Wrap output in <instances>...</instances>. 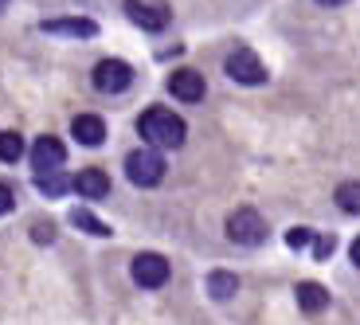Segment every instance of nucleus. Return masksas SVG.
I'll use <instances>...</instances> for the list:
<instances>
[{
    "label": "nucleus",
    "mask_w": 360,
    "mask_h": 325,
    "mask_svg": "<svg viewBox=\"0 0 360 325\" xmlns=\"http://www.w3.org/2000/svg\"><path fill=\"white\" fill-rule=\"evenodd\" d=\"M36 239H44V243H47V239H51V224H39L36 227Z\"/></svg>",
    "instance_id": "412c9836"
},
{
    "label": "nucleus",
    "mask_w": 360,
    "mask_h": 325,
    "mask_svg": "<svg viewBox=\"0 0 360 325\" xmlns=\"http://www.w3.org/2000/svg\"><path fill=\"white\" fill-rule=\"evenodd\" d=\"M356 192H360V189H356V184H352V181H349V184H341V189H337V204H341V208L349 212V216H356V208H360Z\"/></svg>",
    "instance_id": "f3484780"
},
{
    "label": "nucleus",
    "mask_w": 360,
    "mask_h": 325,
    "mask_svg": "<svg viewBox=\"0 0 360 325\" xmlns=\"http://www.w3.org/2000/svg\"><path fill=\"white\" fill-rule=\"evenodd\" d=\"M227 239L239 247H255L266 239V224H262V216L255 208H235L227 216Z\"/></svg>",
    "instance_id": "7ed1b4c3"
},
{
    "label": "nucleus",
    "mask_w": 360,
    "mask_h": 325,
    "mask_svg": "<svg viewBox=\"0 0 360 325\" xmlns=\"http://www.w3.org/2000/svg\"><path fill=\"white\" fill-rule=\"evenodd\" d=\"M126 16L145 32H161V27H169L172 8L169 0H126Z\"/></svg>",
    "instance_id": "20e7f679"
},
{
    "label": "nucleus",
    "mask_w": 360,
    "mask_h": 325,
    "mask_svg": "<svg viewBox=\"0 0 360 325\" xmlns=\"http://www.w3.org/2000/svg\"><path fill=\"white\" fill-rule=\"evenodd\" d=\"M44 32H51V36L90 39V36H98V24H94V20H44Z\"/></svg>",
    "instance_id": "f8f14e48"
},
{
    "label": "nucleus",
    "mask_w": 360,
    "mask_h": 325,
    "mask_svg": "<svg viewBox=\"0 0 360 325\" xmlns=\"http://www.w3.org/2000/svg\"><path fill=\"white\" fill-rule=\"evenodd\" d=\"M224 71L231 75L235 82H243V87H259V82H266V67H262V59L255 51H231Z\"/></svg>",
    "instance_id": "423d86ee"
},
{
    "label": "nucleus",
    "mask_w": 360,
    "mask_h": 325,
    "mask_svg": "<svg viewBox=\"0 0 360 325\" xmlns=\"http://www.w3.org/2000/svg\"><path fill=\"white\" fill-rule=\"evenodd\" d=\"M71 134H75L79 145H102L106 141V122H102L98 114H79L75 126H71Z\"/></svg>",
    "instance_id": "9d476101"
},
{
    "label": "nucleus",
    "mask_w": 360,
    "mask_h": 325,
    "mask_svg": "<svg viewBox=\"0 0 360 325\" xmlns=\"http://www.w3.org/2000/svg\"><path fill=\"white\" fill-rule=\"evenodd\" d=\"M207 290H212V298H231L235 290H239V279L227 271H212L207 274Z\"/></svg>",
    "instance_id": "4468645a"
},
{
    "label": "nucleus",
    "mask_w": 360,
    "mask_h": 325,
    "mask_svg": "<svg viewBox=\"0 0 360 325\" xmlns=\"http://www.w3.org/2000/svg\"><path fill=\"white\" fill-rule=\"evenodd\" d=\"M317 4H325V8H337V4H345V0H317Z\"/></svg>",
    "instance_id": "4be33fe9"
},
{
    "label": "nucleus",
    "mask_w": 360,
    "mask_h": 325,
    "mask_svg": "<svg viewBox=\"0 0 360 325\" xmlns=\"http://www.w3.org/2000/svg\"><path fill=\"white\" fill-rule=\"evenodd\" d=\"M24 157V137L16 129H4L0 134V161H20Z\"/></svg>",
    "instance_id": "2eb2a0df"
},
{
    "label": "nucleus",
    "mask_w": 360,
    "mask_h": 325,
    "mask_svg": "<svg viewBox=\"0 0 360 325\" xmlns=\"http://www.w3.org/2000/svg\"><path fill=\"white\" fill-rule=\"evenodd\" d=\"M39 189H44V192H51V196H63V189H67L63 169H59V172H39Z\"/></svg>",
    "instance_id": "a211bd4d"
},
{
    "label": "nucleus",
    "mask_w": 360,
    "mask_h": 325,
    "mask_svg": "<svg viewBox=\"0 0 360 325\" xmlns=\"http://www.w3.org/2000/svg\"><path fill=\"white\" fill-rule=\"evenodd\" d=\"M134 282L145 290H157L169 282V259H161V255H137L134 259Z\"/></svg>",
    "instance_id": "6e6552de"
},
{
    "label": "nucleus",
    "mask_w": 360,
    "mask_h": 325,
    "mask_svg": "<svg viewBox=\"0 0 360 325\" xmlns=\"http://www.w3.org/2000/svg\"><path fill=\"white\" fill-rule=\"evenodd\" d=\"M169 94L180 102H200L204 98V79H200V71H188V67L172 71L169 75Z\"/></svg>",
    "instance_id": "1a4fd4ad"
},
{
    "label": "nucleus",
    "mask_w": 360,
    "mask_h": 325,
    "mask_svg": "<svg viewBox=\"0 0 360 325\" xmlns=\"http://www.w3.org/2000/svg\"><path fill=\"white\" fill-rule=\"evenodd\" d=\"M4 8H8V0H0V12H4Z\"/></svg>",
    "instance_id": "5701e85b"
},
{
    "label": "nucleus",
    "mask_w": 360,
    "mask_h": 325,
    "mask_svg": "<svg viewBox=\"0 0 360 325\" xmlns=\"http://www.w3.org/2000/svg\"><path fill=\"white\" fill-rule=\"evenodd\" d=\"M134 82V67L122 63V59H102L98 67H94V87H98L102 94H122Z\"/></svg>",
    "instance_id": "39448f33"
},
{
    "label": "nucleus",
    "mask_w": 360,
    "mask_h": 325,
    "mask_svg": "<svg viewBox=\"0 0 360 325\" xmlns=\"http://www.w3.org/2000/svg\"><path fill=\"white\" fill-rule=\"evenodd\" d=\"M286 243L290 247H306V243H314V231H309V227H297V231L286 235Z\"/></svg>",
    "instance_id": "6ab92c4d"
},
{
    "label": "nucleus",
    "mask_w": 360,
    "mask_h": 325,
    "mask_svg": "<svg viewBox=\"0 0 360 325\" xmlns=\"http://www.w3.org/2000/svg\"><path fill=\"white\" fill-rule=\"evenodd\" d=\"M71 224H79L82 231H90V235H110V227L102 224L98 216H90L86 208H75V212H71Z\"/></svg>",
    "instance_id": "dca6fc26"
},
{
    "label": "nucleus",
    "mask_w": 360,
    "mask_h": 325,
    "mask_svg": "<svg viewBox=\"0 0 360 325\" xmlns=\"http://www.w3.org/2000/svg\"><path fill=\"white\" fill-rule=\"evenodd\" d=\"M63 161H67V149H63L59 137H39V141L32 145V169H36V177L39 172H59Z\"/></svg>",
    "instance_id": "0eeeda50"
},
{
    "label": "nucleus",
    "mask_w": 360,
    "mask_h": 325,
    "mask_svg": "<svg viewBox=\"0 0 360 325\" xmlns=\"http://www.w3.org/2000/svg\"><path fill=\"white\" fill-rule=\"evenodd\" d=\"M137 134L153 145V149H176V145H184V134H188V129H184V122H180L172 110L153 106L137 117Z\"/></svg>",
    "instance_id": "f257e3e1"
},
{
    "label": "nucleus",
    "mask_w": 360,
    "mask_h": 325,
    "mask_svg": "<svg viewBox=\"0 0 360 325\" xmlns=\"http://www.w3.org/2000/svg\"><path fill=\"white\" fill-rule=\"evenodd\" d=\"M71 189L79 192V196H86V200H102L110 192V177L98 172V169H82L79 177L71 181Z\"/></svg>",
    "instance_id": "9b49d317"
},
{
    "label": "nucleus",
    "mask_w": 360,
    "mask_h": 325,
    "mask_svg": "<svg viewBox=\"0 0 360 325\" xmlns=\"http://www.w3.org/2000/svg\"><path fill=\"white\" fill-rule=\"evenodd\" d=\"M12 204H16V200H12V189L8 184H0V216H8Z\"/></svg>",
    "instance_id": "aec40b11"
},
{
    "label": "nucleus",
    "mask_w": 360,
    "mask_h": 325,
    "mask_svg": "<svg viewBox=\"0 0 360 325\" xmlns=\"http://www.w3.org/2000/svg\"><path fill=\"white\" fill-rule=\"evenodd\" d=\"M126 177L137 189H153L165 177V157L157 153L153 145H149V149H134V153L126 157Z\"/></svg>",
    "instance_id": "f03ea898"
},
{
    "label": "nucleus",
    "mask_w": 360,
    "mask_h": 325,
    "mask_svg": "<svg viewBox=\"0 0 360 325\" xmlns=\"http://www.w3.org/2000/svg\"><path fill=\"white\" fill-rule=\"evenodd\" d=\"M297 306L306 310V314H321V310L329 306V294H325V286H317V282H302V286H297Z\"/></svg>",
    "instance_id": "ddd939ff"
}]
</instances>
